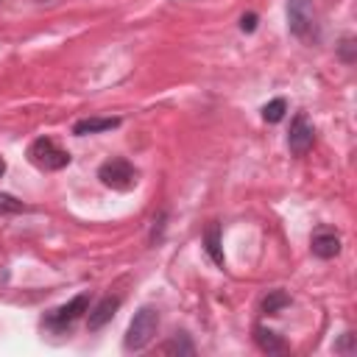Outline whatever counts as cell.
<instances>
[{
    "instance_id": "13",
    "label": "cell",
    "mask_w": 357,
    "mask_h": 357,
    "mask_svg": "<svg viewBox=\"0 0 357 357\" xmlns=\"http://www.w3.org/2000/svg\"><path fill=\"white\" fill-rule=\"evenodd\" d=\"M284 112H287L284 98H273L271 103L262 106V117H265V123H279V120L284 117Z\"/></svg>"
},
{
    "instance_id": "4",
    "label": "cell",
    "mask_w": 357,
    "mask_h": 357,
    "mask_svg": "<svg viewBox=\"0 0 357 357\" xmlns=\"http://www.w3.org/2000/svg\"><path fill=\"white\" fill-rule=\"evenodd\" d=\"M98 178L112 190H131L137 184V170L128 159H109L98 167Z\"/></svg>"
},
{
    "instance_id": "16",
    "label": "cell",
    "mask_w": 357,
    "mask_h": 357,
    "mask_svg": "<svg viewBox=\"0 0 357 357\" xmlns=\"http://www.w3.org/2000/svg\"><path fill=\"white\" fill-rule=\"evenodd\" d=\"M335 351H343V354H351L354 351V332H343V337L335 343Z\"/></svg>"
},
{
    "instance_id": "7",
    "label": "cell",
    "mask_w": 357,
    "mask_h": 357,
    "mask_svg": "<svg viewBox=\"0 0 357 357\" xmlns=\"http://www.w3.org/2000/svg\"><path fill=\"white\" fill-rule=\"evenodd\" d=\"M310 248H312V254L318 259H332V257L340 254V234L335 229H329V226H321V229L312 231Z\"/></svg>"
},
{
    "instance_id": "14",
    "label": "cell",
    "mask_w": 357,
    "mask_h": 357,
    "mask_svg": "<svg viewBox=\"0 0 357 357\" xmlns=\"http://www.w3.org/2000/svg\"><path fill=\"white\" fill-rule=\"evenodd\" d=\"M165 351H167V354H170V351H178V354H192L195 349H192V343L187 340V335H176V337H173V340L165 346Z\"/></svg>"
},
{
    "instance_id": "2",
    "label": "cell",
    "mask_w": 357,
    "mask_h": 357,
    "mask_svg": "<svg viewBox=\"0 0 357 357\" xmlns=\"http://www.w3.org/2000/svg\"><path fill=\"white\" fill-rule=\"evenodd\" d=\"M70 159H73L70 151L59 148L56 139H50V137H39L28 145V162L39 170H61L70 165Z\"/></svg>"
},
{
    "instance_id": "6",
    "label": "cell",
    "mask_w": 357,
    "mask_h": 357,
    "mask_svg": "<svg viewBox=\"0 0 357 357\" xmlns=\"http://www.w3.org/2000/svg\"><path fill=\"white\" fill-rule=\"evenodd\" d=\"M312 142H315V128H312V123H310L304 114H296L293 123H290V131H287V148H290V153L304 156V153L312 148Z\"/></svg>"
},
{
    "instance_id": "8",
    "label": "cell",
    "mask_w": 357,
    "mask_h": 357,
    "mask_svg": "<svg viewBox=\"0 0 357 357\" xmlns=\"http://www.w3.org/2000/svg\"><path fill=\"white\" fill-rule=\"evenodd\" d=\"M117 307H120V296H106V298H100V301L95 304V310L89 312V318H86L89 329H92V332L103 329V326H106V324L114 318Z\"/></svg>"
},
{
    "instance_id": "15",
    "label": "cell",
    "mask_w": 357,
    "mask_h": 357,
    "mask_svg": "<svg viewBox=\"0 0 357 357\" xmlns=\"http://www.w3.org/2000/svg\"><path fill=\"white\" fill-rule=\"evenodd\" d=\"M28 206L22 204V201H17L14 195H8V192H0V212H8V215H14V212H25Z\"/></svg>"
},
{
    "instance_id": "17",
    "label": "cell",
    "mask_w": 357,
    "mask_h": 357,
    "mask_svg": "<svg viewBox=\"0 0 357 357\" xmlns=\"http://www.w3.org/2000/svg\"><path fill=\"white\" fill-rule=\"evenodd\" d=\"M254 28H257V14H243V17H240V31L251 33Z\"/></svg>"
},
{
    "instance_id": "1",
    "label": "cell",
    "mask_w": 357,
    "mask_h": 357,
    "mask_svg": "<svg viewBox=\"0 0 357 357\" xmlns=\"http://www.w3.org/2000/svg\"><path fill=\"white\" fill-rule=\"evenodd\" d=\"M156 329H159V312H156V307H139V310L134 312L128 329H126V340H123L126 351H139V349H145V346L153 340Z\"/></svg>"
},
{
    "instance_id": "5",
    "label": "cell",
    "mask_w": 357,
    "mask_h": 357,
    "mask_svg": "<svg viewBox=\"0 0 357 357\" xmlns=\"http://www.w3.org/2000/svg\"><path fill=\"white\" fill-rule=\"evenodd\" d=\"M86 310H89V293H78V296H75V298H70L67 304H61V307H56L53 312H47L45 326H50V329L61 332V329H67L70 324H75Z\"/></svg>"
},
{
    "instance_id": "18",
    "label": "cell",
    "mask_w": 357,
    "mask_h": 357,
    "mask_svg": "<svg viewBox=\"0 0 357 357\" xmlns=\"http://www.w3.org/2000/svg\"><path fill=\"white\" fill-rule=\"evenodd\" d=\"M3 173H6V159L0 156V176H3Z\"/></svg>"
},
{
    "instance_id": "11",
    "label": "cell",
    "mask_w": 357,
    "mask_h": 357,
    "mask_svg": "<svg viewBox=\"0 0 357 357\" xmlns=\"http://www.w3.org/2000/svg\"><path fill=\"white\" fill-rule=\"evenodd\" d=\"M204 248H206V254L212 257V262H215V265H223V251H220V229H218V223H212V226L206 229Z\"/></svg>"
},
{
    "instance_id": "12",
    "label": "cell",
    "mask_w": 357,
    "mask_h": 357,
    "mask_svg": "<svg viewBox=\"0 0 357 357\" xmlns=\"http://www.w3.org/2000/svg\"><path fill=\"white\" fill-rule=\"evenodd\" d=\"M290 304V296L284 293V290H271L265 298H262V304H259V310L265 312V315H276L282 307H287Z\"/></svg>"
},
{
    "instance_id": "3",
    "label": "cell",
    "mask_w": 357,
    "mask_h": 357,
    "mask_svg": "<svg viewBox=\"0 0 357 357\" xmlns=\"http://www.w3.org/2000/svg\"><path fill=\"white\" fill-rule=\"evenodd\" d=\"M287 25H290V31H293L298 39H304V42L318 39V25H315L312 0H287Z\"/></svg>"
},
{
    "instance_id": "9",
    "label": "cell",
    "mask_w": 357,
    "mask_h": 357,
    "mask_svg": "<svg viewBox=\"0 0 357 357\" xmlns=\"http://www.w3.org/2000/svg\"><path fill=\"white\" fill-rule=\"evenodd\" d=\"M117 126H120V120H117V117H84V120H78V123L73 126V134L86 137V134L112 131V128H117Z\"/></svg>"
},
{
    "instance_id": "10",
    "label": "cell",
    "mask_w": 357,
    "mask_h": 357,
    "mask_svg": "<svg viewBox=\"0 0 357 357\" xmlns=\"http://www.w3.org/2000/svg\"><path fill=\"white\" fill-rule=\"evenodd\" d=\"M254 340H257V346H259L262 351H268V354H279V351L287 349L284 340L276 337V332H271V329H265V326H254Z\"/></svg>"
}]
</instances>
